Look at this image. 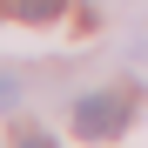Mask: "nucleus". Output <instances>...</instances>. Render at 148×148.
<instances>
[{"label": "nucleus", "mask_w": 148, "mask_h": 148, "mask_svg": "<svg viewBox=\"0 0 148 148\" xmlns=\"http://www.w3.org/2000/svg\"><path fill=\"white\" fill-rule=\"evenodd\" d=\"M128 101H121V94H81V101H74V128H81L88 141H114L121 128H128Z\"/></svg>", "instance_id": "f257e3e1"}, {"label": "nucleus", "mask_w": 148, "mask_h": 148, "mask_svg": "<svg viewBox=\"0 0 148 148\" xmlns=\"http://www.w3.org/2000/svg\"><path fill=\"white\" fill-rule=\"evenodd\" d=\"M14 14L20 20H47V14H61V0H14Z\"/></svg>", "instance_id": "f03ea898"}, {"label": "nucleus", "mask_w": 148, "mask_h": 148, "mask_svg": "<svg viewBox=\"0 0 148 148\" xmlns=\"http://www.w3.org/2000/svg\"><path fill=\"white\" fill-rule=\"evenodd\" d=\"M7 101H14V81H0V108H7Z\"/></svg>", "instance_id": "7ed1b4c3"}, {"label": "nucleus", "mask_w": 148, "mask_h": 148, "mask_svg": "<svg viewBox=\"0 0 148 148\" xmlns=\"http://www.w3.org/2000/svg\"><path fill=\"white\" fill-rule=\"evenodd\" d=\"M20 148H54V141H40V135H27V141H20Z\"/></svg>", "instance_id": "20e7f679"}]
</instances>
